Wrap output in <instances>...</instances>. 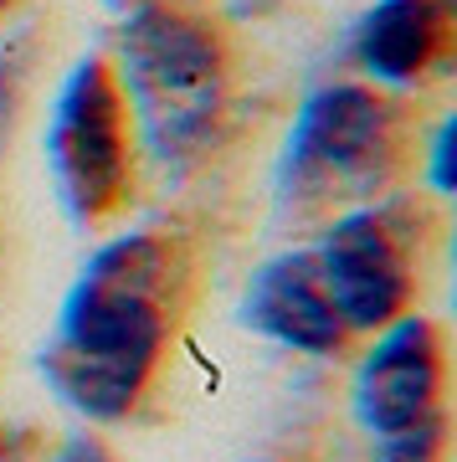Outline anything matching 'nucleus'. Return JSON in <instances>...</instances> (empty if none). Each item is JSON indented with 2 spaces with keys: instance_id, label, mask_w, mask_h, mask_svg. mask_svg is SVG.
Returning a JSON list of instances; mask_svg holds the SVG:
<instances>
[{
  "instance_id": "6e6552de",
  "label": "nucleus",
  "mask_w": 457,
  "mask_h": 462,
  "mask_svg": "<svg viewBox=\"0 0 457 462\" xmlns=\"http://www.w3.org/2000/svg\"><path fill=\"white\" fill-rule=\"evenodd\" d=\"M447 0H376L355 32L359 67L380 83H416L442 57Z\"/></svg>"
},
{
  "instance_id": "f8f14e48",
  "label": "nucleus",
  "mask_w": 457,
  "mask_h": 462,
  "mask_svg": "<svg viewBox=\"0 0 457 462\" xmlns=\"http://www.w3.org/2000/svg\"><path fill=\"white\" fill-rule=\"evenodd\" d=\"M57 462H108V452H103V442H93V437H72V442L57 452Z\"/></svg>"
},
{
  "instance_id": "9b49d317",
  "label": "nucleus",
  "mask_w": 457,
  "mask_h": 462,
  "mask_svg": "<svg viewBox=\"0 0 457 462\" xmlns=\"http://www.w3.org/2000/svg\"><path fill=\"white\" fill-rule=\"evenodd\" d=\"M16 98H21V67L16 62H0V144H5V134H11Z\"/></svg>"
},
{
  "instance_id": "ddd939ff",
  "label": "nucleus",
  "mask_w": 457,
  "mask_h": 462,
  "mask_svg": "<svg viewBox=\"0 0 457 462\" xmlns=\"http://www.w3.org/2000/svg\"><path fill=\"white\" fill-rule=\"evenodd\" d=\"M0 462H21V452H16V442H11L5 427H0Z\"/></svg>"
},
{
  "instance_id": "0eeeda50",
  "label": "nucleus",
  "mask_w": 457,
  "mask_h": 462,
  "mask_svg": "<svg viewBox=\"0 0 457 462\" xmlns=\"http://www.w3.org/2000/svg\"><path fill=\"white\" fill-rule=\"evenodd\" d=\"M242 319L273 345L303 349V355H334L344 345V319L334 314V298L324 288L313 252H283L252 273L242 298Z\"/></svg>"
},
{
  "instance_id": "20e7f679",
  "label": "nucleus",
  "mask_w": 457,
  "mask_h": 462,
  "mask_svg": "<svg viewBox=\"0 0 457 462\" xmlns=\"http://www.w3.org/2000/svg\"><path fill=\"white\" fill-rule=\"evenodd\" d=\"M47 165L72 221H103L129 196V108L103 57L67 72L47 124Z\"/></svg>"
},
{
  "instance_id": "9d476101",
  "label": "nucleus",
  "mask_w": 457,
  "mask_h": 462,
  "mask_svg": "<svg viewBox=\"0 0 457 462\" xmlns=\"http://www.w3.org/2000/svg\"><path fill=\"white\" fill-rule=\"evenodd\" d=\"M452 144H457V124L447 118L437 129V139H432V190L437 196H452Z\"/></svg>"
},
{
  "instance_id": "f257e3e1",
  "label": "nucleus",
  "mask_w": 457,
  "mask_h": 462,
  "mask_svg": "<svg viewBox=\"0 0 457 462\" xmlns=\"http://www.w3.org/2000/svg\"><path fill=\"white\" fill-rule=\"evenodd\" d=\"M175 288V242L154 231H124L98 247L67 288L57 329L42 349L47 385L93 421L129 416L170 339Z\"/></svg>"
},
{
  "instance_id": "f03ea898",
  "label": "nucleus",
  "mask_w": 457,
  "mask_h": 462,
  "mask_svg": "<svg viewBox=\"0 0 457 462\" xmlns=\"http://www.w3.org/2000/svg\"><path fill=\"white\" fill-rule=\"evenodd\" d=\"M118 83L154 160L185 165L206 154L227 114L221 36L170 0H145L118 32Z\"/></svg>"
},
{
  "instance_id": "4468645a",
  "label": "nucleus",
  "mask_w": 457,
  "mask_h": 462,
  "mask_svg": "<svg viewBox=\"0 0 457 462\" xmlns=\"http://www.w3.org/2000/svg\"><path fill=\"white\" fill-rule=\"evenodd\" d=\"M114 5H129V11H134V5H145V0H114Z\"/></svg>"
},
{
  "instance_id": "7ed1b4c3",
  "label": "nucleus",
  "mask_w": 457,
  "mask_h": 462,
  "mask_svg": "<svg viewBox=\"0 0 457 462\" xmlns=\"http://www.w3.org/2000/svg\"><path fill=\"white\" fill-rule=\"evenodd\" d=\"M406 154V118L391 98L359 83L319 88L294 118L283 144L278 185L288 200H365L380 196L401 175Z\"/></svg>"
},
{
  "instance_id": "1a4fd4ad",
  "label": "nucleus",
  "mask_w": 457,
  "mask_h": 462,
  "mask_svg": "<svg viewBox=\"0 0 457 462\" xmlns=\"http://www.w3.org/2000/svg\"><path fill=\"white\" fill-rule=\"evenodd\" d=\"M442 457V416H426L406 431H391L380 437L376 462H437Z\"/></svg>"
},
{
  "instance_id": "2eb2a0df",
  "label": "nucleus",
  "mask_w": 457,
  "mask_h": 462,
  "mask_svg": "<svg viewBox=\"0 0 457 462\" xmlns=\"http://www.w3.org/2000/svg\"><path fill=\"white\" fill-rule=\"evenodd\" d=\"M5 5H11V0H0V11H5Z\"/></svg>"
},
{
  "instance_id": "423d86ee",
  "label": "nucleus",
  "mask_w": 457,
  "mask_h": 462,
  "mask_svg": "<svg viewBox=\"0 0 457 462\" xmlns=\"http://www.w3.org/2000/svg\"><path fill=\"white\" fill-rule=\"evenodd\" d=\"M442 391V339L437 324L406 314L386 324L370 355L355 370V416L370 437L406 431L426 416H437Z\"/></svg>"
},
{
  "instance_id": "39448f33",
  "label": "nucleus",
  "mask_w": 457,
  "mask_h": 462,
  "mask_svg": "<svg viewBox=\"0 0 457 462\" xmlns=\"http://www.w3.org/2000/svg\"><path fill=\"white\" fill-rule=\"evenodd\" d=\"M344 329H386L411 303V231L391 206L340 216L313 247Z\"/></svg>"
}]
</instances>
